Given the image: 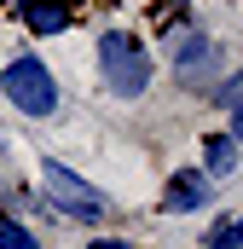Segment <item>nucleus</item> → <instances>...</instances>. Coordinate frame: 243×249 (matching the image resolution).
<instances>
[{
    "label": "nucleus",
    "mask_w": 243,
    "mask_h": 249,
    "mask_svg": "<svg viewBox=\"0 0 243 249\" xmlns=\"http://www.w3.org/2000/svg\"><path fill=\"white\" fill-rule=\"evenodd\" d=\"M35 174H41V203H47V214H58L69 226H87V232H104L110 220H116V203H110V191H99L87 174H75L69 162L58 157H41L35 162Z\"/></svg>",
    "instance_id": "nucleus-1"
},
{
    "label": "nucleus",
    "mask_w": 243,
    "mask_h": 249,
    "mask_svg": "<svg viewBox=\"0 0 243 249\" xmlns=\"http://www.w3.org/2000/svg\"><path fill=\"white\" fill-rule=\"evenodd\" d=\"M0 105H12L29 122H52L58 105H64V87H58V75H52V64L41 58V53H12V58L0 64Z\"/></svg>",
    "instance_id": "nucleus-3"
},
{
    "label": "nucleus",
    "mask_w": 243,
    "mask_h": 249,
    "mask_svg": "<svg viewBox=\"0 0 243 249\" xmlns=\"http://www.w3.org/2000/svg\"><path fill=\"white\" fill-rule=\"evenodd\" d=\"M214 180L197 168V162H180V168H168V180H162V214H203V209H214Z\"/></svg>",
    "instance_id": "nucleus-5"
},
{
    "label": "nucleus",
    "mask_w": 243,
    "mask_h": 249,
    "mask_svg": "<svg viewBox=\"0 0 243 249\" xmlns=\"http://www.w3.org/2000/svg\"><path fill=\"white\" fill-rule=\"evenodd\" d=\"M0 249H41V232H35L23 214L0 209Z\"/></svg>",
    "instance_id": "nucleus-8"
},
{
    "label": "nucleus",
    "mask_w": 243,
    "mask_h": 249,
    "mask_svg": "<svg viewBox=\"0 0 243 249\" xmlns=\"http://www.w3.org/2000/svg\"><path fill=\"white\" fill-rule=\"evenodd\" d=\"M93 249H139V244H133V238H110V232H99V238H93Z\"/></svg>",
    "instance_id": "nucleus-12"
},
{
    "label": "nucleus",
    "mask_w": 243,
    "mask_h": 249,
    "mask_svg": "<svg viewBox=\"0 0 243 249\" xmlns=\"http://www.w3.org/2000/svg\"><path fill=\"white\" fill-rule=\"evenodd\" d=\"M203 249H243V214H214L203 232Z\"/></svg>",
    "instance_id": "nucleus-9"
},
{
    "label": "nucleus",
    "mask_w": 243,
    "mask_h": 249,
    "mask_svg": "<svg viewBox=\"0 0 243 249\" xmlns=\"http://www.w3.org/2000/svg\"><path fill=\"white\" fill-rule=\"evenodd\" d=\"M232 70V47L214 35V29H203V23H191L185 35L168 41V75H174V87L180 93H214V81Z\"/></svg>",
    "instance_id": "nucleus-4"
},
{
    "label": "nucleus",
    "mask_w": 243,
    "mask_h": 249,
    "mask_svg": "<svg viewBox=\"0 0 243 249\" xmlns=\"http://www.w3.org/2000/svg\"><path fill=\"white\" fill-rule=\"evenodd\" d=\"M93 58H99V81H104L110 99H127V105H133V99H145L151 81H156V58H151L145 35H133V29H99Z\"/></svg>",
    "instance_id": "nucleus-2"
},
{
    "label": "nucleus",
    "mask_w": 243,
    "mask_h": 249,
    "mask_svg": "<svg viewBox=\"0 0 243 249\" xmlns=\"http://www.w3.org/2000/svg\"><path fill=\"white\" fill-rule=\"evenodd\" d=\"M197 168H203L214 186H226V180L243 168V145H238V139H226V127L203 133V145H197Z\"/></svg>",
    "instance_id": "nucleus-7"
},
{
    "label": "nucleus",
    "mask_w": 243,
    "mask_h": 249,
    "mask_svg": "<svg viewBox=\"0 0 243 249\" xmlns=\"http://www.w3.org/2000/svg\"><path fill=\"white\" fill-rule=\"evenodd\" d=\"M226 139H238V145H243V105L226 110Z\"/></svg>",
    "instance_id": "nucleus-11"
},
{
    "label": "nucleus",
    "mask_w": 243,
    "mask_h": 249,
    "mask_svg": "<svg viewBox=\"0 0 243 249\" xmlns=\"http://www.w3.org/2000/svg\"><path fill=\"white\" fill-rule=\"evenodd\" d=\"M12 18L35 41H52V35H64V29L81 23V0H12Z\"/></svg>",
    "instance_id": "nucleus-6"
},
{
    "label": "nucleus",
    "mask_w": 243,
    "mask_h": 249,
    "mask_svg": "<svg viewBox=\"0 0 243 249\" xmlns=\"http://www.w3.org/2000/svg\"><path fill=\"white\" fill-rule=\"evenodd\" d=\"M174 6H191V0H174Z\"/></svg>",
    "instance_id": "nucleus-13"
},
{
    "label": "nucleus",
    "mask_w": 243,
    "mask_h": 249,
    "mask_svg": "<svg viewBox=\"0 0 243 249\" xmlns=\"http://www.w3.org/2000/svg\"><path fill=\"white\" fill-rule=\"evenodd\" d=\"M208 105H214V110H232V105H243V64H232V70H226V75L214 81Z\"/></svg>",
    "instance_id": "nucleus-10"
}]
</instances>
